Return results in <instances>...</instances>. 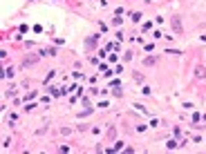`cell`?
Wrapping results in <instances>:
<instances>
[{
    "label": "cell",
    "instance_id": "1",
    "mask_svg": "<svg viewBox=\"0 0 206 154\" xmlns=\"http://www.w3.org/2000/svg\"><path fill=\"white\" fill-rule=\"evenodd\" d=\"M170 25H173V29H175V34H177V36H182V34H184V25H182L179 18H170Z\"/></svg>",
    "mask_w": 206,
    "mask_h": 154
},
{
    "label": "cell",
    "instance_id": "2",
    "mask_svg": "<svg viewBox=\"0 0 206 154\" xmlns=\"http://www.w3.org/2000/svg\"><path fill=\"white\" fill-rule=\"evenodd\" d=\"M195 78H206V69H204L202 65L195 67Z\"/></svg>",
    "mask_w": 206,
    "mask_h": 154
},
{
    "label": "cell",
    "instance_id": "3",
    "mask_svg": "<svg viewBox=\"0 0 206 154\" xmlns=\"http://www.w3.org/2000/svg\"><path fill=\"white\" fill-rule=\"evenodd\" d=\"M38 63V58H25L23 60V67H32V65H36Z\"/></svg>",
    "mask_w": 206,
    "mask_h": 154
},
{
    "label": "cell",
    "instance_id": "4",
    "mask_svg": "<svg viewBox=\"0 0 206 154\" xmlns=\"http://www.w3.org/2000/svg\"><path fill=\"white\" fill-rule=\"evenodd\" d=\"M157 63V58H155V56H148V58H144V65H148V67H150V65H155Z\"/></svg>",
    "mask_w": 206,
    "mask_h": 154
},
{
    "label": "cell",
    "instance_id": "5",
    "mask_svg": "<svg viewBox=\"0 0 206 154\" xmlns=\"http://www.w3.org/2000/svg\"><path fill=\"white\" fill-rule=\"evenodd\" d=\"M11 76H14V69H11V67H9V69H5V78H11Z\"/></svg>",
    "mask_w": 206,
    "mask_h": 154
}]
</instances>
